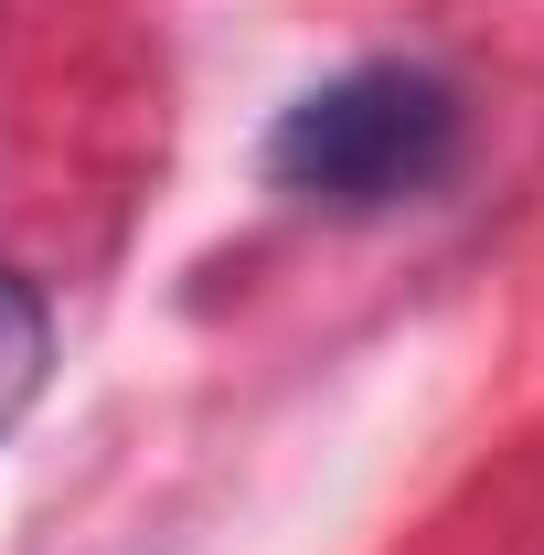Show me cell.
<instances>
[{"label": "cell", "mask_w": 544, "mask_h": 555, "mask_svg": "<svg viewBox=\"0 0 544 555\" xmlns=\"http://www.w3.org/2000/svg\"><path fill=\"white\" fill-rule=\"evenodd\" d=\"M43 363H54V321H43V299H33L22 278L0 268V438L33 416V396H43Z\"/></svg>", "instance_id": "2"}, {"label": "cell", "mask_w": 544, "mask_h": 555, "mask_svg": "<svg viewBox=\"0 0 544 555\" xmlns=\"http://www.w3.org/2000/svg\"><path fill=\"white\" fill-rule=\"evenodd\" d=\"M459 160V86L427 65H352L268 129V182L310 214H396Z\"/></svg>", "instance_id": "1"}]
</instances>
